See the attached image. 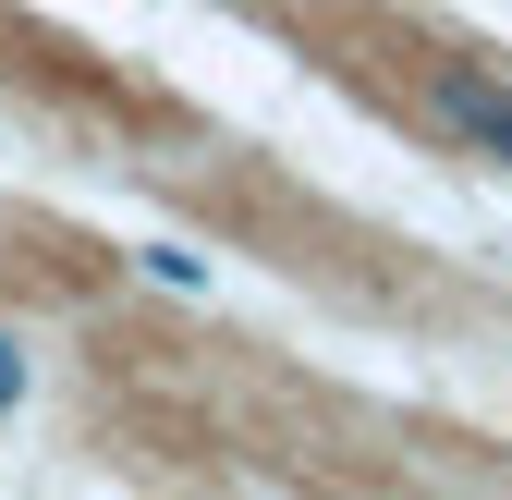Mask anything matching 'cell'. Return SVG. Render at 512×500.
<instances>
[{
    "label": "cell",
    "instance_id": "obj_1",
    "mask_svg": "<svg viewBox=\"0 0 512 500\" xmlns=\"http://www.w3.org/2000/svg\"><path fill=\"white\" fill-rule=\"evenodd\" d=\"M427 98H439V122H452L464 147H488V159L512 171V86H488V74H439Z\"/></svg>",
    "mask_w": 512,
    "mask_h": 500
}]
</instances>
